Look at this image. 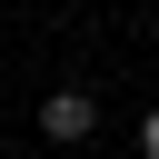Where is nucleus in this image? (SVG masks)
<instances>
[{"label":"nucleus","mask_w":159,"mask_h":159,"mask_svg":"<svg viewBox=\"0 0 159 159\" xmlns=\"http://www.w3.org/2000/svg\"><path fill=\"white\" fill-rule=\"evenodd\" d=\"M89 129H99V99H89V89H50V99H40V139H60V149H80Z\"/></svg>","instance_id":"f257e3e1"},{"label":"nucleus","mask_w":159,"mask_h":159,"mask_svg":"<svg viewBox=\"0 0 159 159\" xmlns=\"http://www.w3.org/2000/svg\"><path fill=\"white\" fill-rule=\"evenodd\" d=\"M139 159H159V109H149V119H139Z\"/></svg>","instance_id":"f03ea898"}]
</instances>
